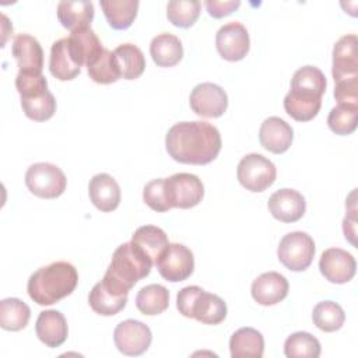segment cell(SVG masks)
Wrapping results in <instances>:
<instances>
[{"label": "cell", "mask_w": 358, "mask_h": 358, "mask_svg": "<svg viewBox=\"0 0 358 358\" xmlns=\"http://www.w3.org/2000/svg\"><path fill=\"white\" fill-rule=\"evenodd\" d=\"M320 350L319 340L306 331L292 333L284 343V354L288 358H317Z\"/></svg>", "instance_id": "36"}, {"label": "cell", "mask_w": 358, "mask_h": 358, "mask_svg": "<svg viewBox=\"0 0 358 358\" xmlns=\"http://www.w3.org/2000/svg\"><path fill=\"white\" fill-rule=\"evenodd\" d=\"M78 273L69 262H53L34 271L27 291L38 305H52L69 296L77 287Z\"/></svg>", "instance_id": "3"}, {"label": "cell", "mask_w": 358, "mask_h": 358, "mask_svg": "<svg viewBox=\"0 0 358 358\" xmlns=\"http://www.w3.org/2000/svg\"><path fill=\"white\" fill-rule=\"evenodd\" d=\"M312 320L322 331L331 333L341 329L345 320V313L337 302L322 301L313 308Z\"/></svg>", "instance_id": "35"}, {"label": "cell", "mask_w": 358, "mask_h": 358, "mask_svg": "<svg viewBox=\"0 0 358 358\" xmlns=\"http://www.w3.org/2000/svg\"><path fill=\"white\" fill-rule=\"evenodd\" d=\"M326 77L315 66H303L298 69L291 80V90L316 96H322L326 91Z\"/></svg>", "instance_id": "33"}, {"label": "cell", "mask_w": 358, "mask_h": 358, "mask_svg": "<svg viewBox=\"0 0 358 358\" xmlns=\"http://www.w3.org/2000/svg\"><path fill=\"white\" fill-rule=\"evenodd\" d=\"M57 18L59 22L71 32L90 28L94 20V4L85 0L60 1L57 4Z\"/></svg>", "instance_id": "22"}, {"label": "cell", "mask_w": 358, "mask_h": 358, "mask_svg": "<svg viewBox=\"0 0 358 358\" xmlns=\"http://www.w3.org/2000/svg\"><path fill=\"white\" fill-rule=\"evenodd\" d=\"M67 46L73 60L81 67L91 64L103 49L96 34L90 28L78 29L67 36Z\"/></svg>", "instance_id": "21"}, {"label": "cell", "mask_w": 358, "mask_h": 358, "mask_svg": "<svg viewBox=\"0 0 358 358\" xmlns=\"http://www.w3.org/2000/svg\"><path fill=\"white\" fill-rule=\"evenodd\" d=\"M28 190L41 199H56L66 190L67 179L63 171L50 162H36L25 172Z\"/></svg>", "instance_id": "5"}, {"label": "cell", "mask_w": 358, "mask_h": 358, "mask_svg": "<svg viewBox=\"0 0 358 358\" xmlns=\"http://www.w3.org/2000/svg\"><path fill=\"white\" fill-rule=\"evenodd\" d=\"M200 7L197 0H172L166 6V17L175 27L189 28L197 21Z\"/></svg>", "instance_id": "37"}, {"label": "cell", "mask_w": 358, "mask_h": 358, "mask_svg": "<svg viewBox=\"0 0 358 358\" xmlns=\"http://www.w3.org/2000/svg\"><path fill=\"white\" fill-rule=\"evenodd\" d=\"M221 145L218 129L203 120L175 123L165 137L169 157L180 164H210L218 157Z\"/></svg>", "instance_id": "1"}, {"label": "cell", "mask_w": 358, "mask_h": 358, "mask_svg": "<svg viewBox=\"0 0 358 358\" xmlns=\"http://www.w3.org/2000/svg\"><path fill=\"white\" fill-rule=\"evenodd\" d=\"M31 317L29 306L18 298H6L0 301V326L8 331L22 330Z\"/></svg>", "instance_id": "32"}, {"label": "cell", "mask_w": 358, "mask_h": 358, "mask_svg": "<svg viewBox=\"0 0 358 358\" xmlns=\"http://www.w3.org/2000/svg\"><path fill=\"white\" fill-rule=\"evenodd\" d=\"M206 8L208 11V14L214 18H222L225 15H229L231 13H234L239 6L241 1L239 0H207L206 3Z\"/></svg>", "instance_id": "43"}, {"label": "cell", "mask_w": 358, "mask_h": 358, "mask_svg": "<svg viewBox=\"0 0 358 358\" xmlns=\"http://www.w3.org/2000/svg\"><path fill=\"white\" fill-rule=\"evenodd\" d=\"M143 200L154 211L165 213V211L171 210L172 207L168 200L165 178H158V179L150 180L143 189Z\"/></svg>", "instance_id": "40"}, {"label": "cell", "mask_w": 358, "mask_h": 358, "mask_svg": "<svg viewBox=\"0 0 358 358\" xmlns=\"http://www.w3.org/2000/svg\"><path fill=\"white\" fill-rule=\"evenodd\" d=\"M239 183L250 192H263L270 187L277 176L275 165L262 154L245 155L236 169Z\"/></svg>", "instance_id": "7"}, {"label": "cell", "mask_w": 358, "mask_h": 358, "mask_svg": "<svg viewBox=\"0 0 358 358\" xmlns=\"http://www.w3.org/2000/svg\"><path fill=\"white\" fill-rule=\"evenodd\" d=\"M267 207L275 220L281 222H295L303 217L306 201L298 190L285 187L270 196Z\"/></svg>", "instance_id": "15"}, {"label": "cell", "mask_w": 358, "mask_h": 358, "mask_svg": "<svg viewBox=\"0 0 358 358\" xmlns=\"http://www.w3.org/2000/svg\"><path fill=\"white\" fill-rule=\"evenodd\" d=\"M165 187L172 208H192L197 206L204 196V186L199 176L193 173H173L165 178Z\"/></svg>", "instance_id": "8"}, {"label": "cell", "mask_w": 358, "mask_h": 358, "mask_svg": "<svg viewBox=\"0 0 358 358\" xmlns=\"http://www.w3.org/2000/svg\"><path fill=\"white\" fill-rule=\"evenodd\" d=\"M131 242L137 245L155 266L169 246L166 234L155 225H143L137 228L131 236Z\"/></svg>", "instance_id": "25"}, {"label": "cell", "mask_w": 358, "mask_h": 358, "mask_svg": "<svg viewBox=\"0 0 358 358\" xmlns=\"http://www.w3.org/2000/svg\"><path fill=\"white\" fill-rule=\"evenodd\" d=\"M215 46L222 59L228 62L242 60L250 48V39L246 27L238 21L224 24L217 31Z\"/></svg>", "instance_id": "11"}, {"label": "cell", "mask_w": 358, "mask_h": 358, "mask_svg": "<svg viewBox=\"0 0 358 358\" xmlns=\"http://www.w3.org/2000/svg\"><path fill=\"white\" fill-rule=\"evenodd\" d=\"M38 338L50 348L60 347L69 334V327L63 313L55 309L43 310L39 313L35 324Z\"/></svg>", "instance_id": "20"}, {"label": "cell", "mask_w": 358, "mask_h": 358, "mask_svg": "<svg viewBox=\"0 0 358 358\" xmlns=\"http://www.w3.org/2000/svg\"><path fill=\"white\" fill-rule=\"evenodd\" d=\"M158 273L171 282H179L189 278L194 268L192 250L182 243H169L168 249L157 263Z\"/></svg>", "instance_id": "12"}, {"label": "cell", "mask_w": 358, "mask_h": 358, "mask_svg": "<svg viewBox=\"0 0 358 358\" xmlns=\"http://www.w3.org/2000/svg\"><path fill=\"white\" fill-rule=\"evenodd\" d=\"M88 194L92 204L103 211L110 213L120 203V187L113 176L108 173H96L88 185Z\"/></svg>", "instance_id": "19"}, {"label": "cell", "mask_w": 358, "mask_h": 358, "mask_svg": "<svg viewBox=\"0 0 358 358\" xmlns=\"http://www.w3.org/2000/svg\"><path fill=\"white\" fill-rule=\"evenodd\" d=\"M232 358H262L264 352V338L253 327H241L229 338Z\"/></svg>", "instance_id": "23"}, {"label": "cell", "mask_w": 358, "mask_h": 358, "mask_svg": "<svg viewBox=\"0 0 358 358\" xmlns=\"http://www.w3.org/2000/svg\"><path fill=\"white\" fill-rule=\"evenodd\" d=\"M315 252L316 248L312 236L302 231H294L282 236L277 256L288 270L303 271L310 266Z\"/></svg>", "instance_id": "6"}, {"label": "cell", "mask_w": 358, "mask_h": 358, "mask_svg": "<svg viewBox=\"0 0 358 358\" xmlns=\"http://www.w3.org/2000/svg\"><path fill=\"white\" fill-rule=\"evenodd\" d=\"M169 291L161 284H150L143 287L136 296L137 309L147 316H155L168 309Z\"/></svg>", "instance_id": "31"}, {"label": "cell", "mask_w": 358, "mask_h": 358, "mask_svg": "<svg viewBox=\"0 0 358 358\" xmlns=\"http://www.w3.org/2000/svg\"><path fill=\"white\" fill-rule=\"evenodd\" d=\"M288 288V281L282 274L277 271H267L260 274L252 282L250 292L257 303L271 306L281 302L287 296Z\"/></svg>", "instance_id": "17"}, {"label": "cell", "mask_w": 358, "mask_h": 358, "mask_svg": "<svg viewBox=\"0 0 358 358\" xmlns=\"http://www.w3.org/2000/svg\"><path fill=\"white\" fill-rule=\"evenodd\" d=\"M152 260L131 241L116 248L112 260L101 280L109 289L119 295H127L137 281L147 277Z\"/></svg>", "instance_id": "2"}, {"label": "cell", "mask_w": 358, "mask_h": 358, "mask_svg": "<svg viewBox=\"0 0 358 358\" xmlns=\"http://www.w3.org/2000/svg\"><path fill=\"white\" fill-rule=\"evenodd\" d=\"M189 103L201 117H220L228 108V95L214 83H201L192 90Z\"/></svg>", "instance_id": "10"}, {"label": "cell", "mask_w": 358, "mask_h": 358, "mask_svg": "<svg viewBox=\"0 0 358 358\" xmlns=\"http://www.w3.org/2000/svg\"><path fill=\"white\" fill-rule=\"evenodd\" d=\"M49 70L52 76L60 81H70L80 74L81 67L73 60L70 55L67 38H62L53 42L50 48Z\"/></svg>", "instance_id": "26"}, {"label": "cell", "mask_w": 358, "mask_h": 358, "mask_svg": "<svg viewBox=\"0 0 358 358\" xmlns=\"http://www.w3.org/2000/svg\"><path fill=\"white\" fill-rule=\"evenodd\" d=\"M322 96L289 91L284 98V109L285 112L298 122H309L312 120L320 110Z\"/></svg>", "instance_id": "27"}, {"label": "cell", "mask_w": 358, "mask_h": 358, "mask_svg": "<svg viewBox=\"0 0 358 358\" xmlns=\"http://www.w3.org/2000/svg\"><path fill=\"white\" fill-rule=\"evenodd\" d=\"M88 302L95 313L102 316H113L126 306L127 295H119L99 281L90 291Z\"/></svg>", "instance_id": "28"}, {"label": "cell", "mask_w": 358, "mask_h": 358, "mask_svg": "<svg viewBox=\"0 0 358 358\" xmlns=\"http://www.w3.org/2000/svg\"><path fill=\"white\" fill-rule=\"evenodd\" d=\"M11 53L21 73L42 74L43 50L36 38L28 34H18L13 41Z\"/></svg>", "instance_id": "16"}, {"label": "cell", "mask_w": 358, "mask_h": 358, "mask_svg": "<svg viewBox=\"0 0 358 358\" xmlns=\"http://www.w3.org/2000/svg\"><path fill=\"white\" fill-rule=\"evenodd\" d=\"M334 98L337 105L358 106V78L336 83Z\"/></svg>", "instance_id": "42"}, {"label": "cell", "mask_w": 358, "mask_h": 358, "mask_svg": "<svg viewBox=\"0 0 358 358\" xmlns=\"http://www.w3.org/2000/svg\"><path fill=\"white\" fill-rule=\"evenodd\" d=\"M330 130L338 136H348L355 131L358 124V106L337 105L327 116Z\"/></svg>", "instance_id": "39"}, {"label": "cell", "mask_w": 358, "mask_h": 358, "mask_svg": "<svg viewBox=\"0 0 358 358\" xmlns=\"http://www.w3.org/2000/svg\"><path fill=\"white\" fill-rule=\"evenodd\" d=\"M108 24L113 29H127L137 17V0H101Z\"/></svg>", "instance_id": "29"}, {"label": "cell", "mask_w": 358, "mask_h": 358, "mask_svg": "<svg viewBox=\"0 0 358 358\" xmlns=\"http://www.w3.org/2000/svg\"><path fill=\"white\" fill-rule=\"evenodd\" d=\"M152 340L151 330L140 320L127 319L120 322L113 331V341L117 350L130 357L144 354Z\"/></svg>", "instance_id": "9"}, {"label": "cell", "mask_w": 358, "mask_h": 358, "mask_svg": "<svg viewBox=\"0 0 358 358\" xmlns=\"http://www.w3.org/2000/svg\"><path fill=\"white\" fill-rule=\"evenodd\" d=\"M358 39L357 35L348 34L341 36L333 48L331 74L334 83L358 78Z\"/></svg>", "instance_id": "13"}, {"label": "cell", "mask_w": 358, "mask_h": 358, "mask_svg": "<svg viewBox=\"0 0 358 358\" xmlns=\"http://www.w3.org/2000/svg\"><path fill=\"white\" fill-rule=\"evenodd\" d=\"M21 106L27 117L35 122H45L56 112V99L50 91L41 95L21 98Z\"/></svg>", "instance_id": "38"}, {"label": "cell", "mask_w": 358, "mask_h": 358, "mask_svg": "<svg viewBox=\"0 0 358 358\" xmlns=\"http://www.w3.org/2000/svg\"><path fill=\"white\" fill-rule=\"evenodd\" d=\"M15 88L21 98L41 95L48 90V80L42 74H29L18 71L15 77Z\"/></svg>", "instance_id": "41"}, {"label": "cell", "mask_w": 358, "mask_h": 358, "mask_svg": "<svg viewBox=\"0 0 358 358\" xmlns=\"http://www.w3.org/2000/svg\"><path fill=\"white\" fill-rule=\"evenodd\" d=\"M87 71L90 78L98 84H110L122 77L113 52L105 48L101 50L96 59L87 66Z\"/></svg>", "instance_id": "34"}, {"label": "cell", "mask_w": 358, "mask_h": 358, "mask_svg": "<svg viewBox=\"0 0 358 358\" xmlns=\"http://www.w3.org/2000/svg\"><path fill=\"white\" fill-rule=\"evenodd\" d=\"M176 308L185 317L204 324H220L227 317V303L215 294L206 292L199 285H187L178 292Z\"/></svg>", "instance_id": "4"}, {"label": "cell", "mask_w": 358, "mask_h": 358, "mask_svg": "<svg viewBox=\"0 0 358 358\" xmlns=\"http://www.w3.org/2000/svg\"><path fill=\"white\" fill-rule=\"evenodd\" d=\"M319 268L323 277L333 284H344L355 275L357 263L351 253L340 248L326 249L319 260Z\"/></svg>", "instance_id": "14"}, {"label": "cell", "mask_w": 358, "mask_h": 358, "mask_svg": "<svg viewBox=\"0 0 358 358\" xmlns=\"http://www.w3.org/2000/svg\"><path fill=\"white\" fill-rule=\"evenodd\" d=\"M113 55L117 62L122 78L136 80L143 74L145 69V59L138 46L133 43H123L113 50Z\"/></svg>", "instance_id": "30"}, {"label": "cell", "mask_w": 358, "mask_h": 358, "mask_svg": "<svg viewBox=\"0 0 358 358\" xmlns=\"http://www.w3.org/2000/svg\"><path fill=\"white\" fill-rule=\"evenodd\" d=\"M150 55L157 66L172 67L182 60L183 46L178 36L162 32L152 38L150 43Z\"/></svg>", "instance_id": "24"}, {"label": "cell", "mask_w": 358, "mask_h": 358, "mask_svg": "<svg viewBox=\"0 0 358 358\" xmlns=\"http://www.w3.org/2000/svg\"><path fill=\"white\" fill-rule=\"evenodd\" d=\"M294 130L292 127L277 116L267 117L259 130V141L263 148L274 154L285 152L292 143Z\"/></svg>", "instance_id": "18"}]
</instances>
